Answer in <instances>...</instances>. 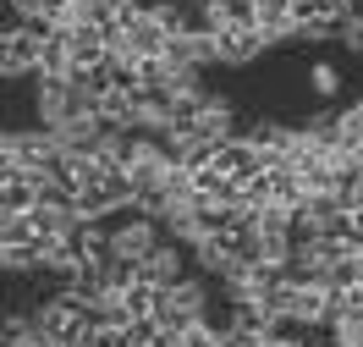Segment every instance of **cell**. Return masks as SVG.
Here are the masks:
<instances>
[{"instance_id": "6da1fadb", "label": "cell", "mask_w": 363, "mask_h": 347, "mask_svg": "<svg viewBox=\"0 0 363 347\" xmlns=\"http://www.w3.org/2000/svg\"><path fill=\"white\" fill-rule=\"evenodd\" d=\"M33 325H39V331H50L55 342H67V347H89V336H94V325H99V314H94L83 298H72L67 287H55L50 298L33 303Z\"/></svg>"}, {"instance_id": "7a4b0ae2", "label": "cell", "mask_w": 363, "mask_h": 347, "mask_svg": "<svg viewBox=\"0 0 363 347\" xmlns=\"http://www.w3.org/2000/svg\"><path fill=\"white\" fill-rule=\"evenodd\" d=\"M209 314H215V287L199 270H187L171 287H160V298H155V325H171V331H182L193 320H209Z\"/></svg>"}, {"instance_id": "3957f363", "label": "cell", "mask_w": 363, "mask_h": 347, "mask_svg": "<svg viewBox=\"0 0 363 347\" xmlns=\"http://www.w3.org/2000/svg\"><path fill=\"white\" fill-rule=\"evenodd\" d=\"M28 105H33V116H39V127H61L67 116H83L94 111V99L72 77H33V94H28Z\"/></svg>"}, {"instance_id": "277c9868", "label": "cell", "mask_w": 363, "mask_h": 347, "mask_svg": "<svg viewBox=\"0 0 363 347\" xmlns=\"http://www.w3.org/2000/svg\"><path fill=\"white\" fill-rule=\"evenodd\" d=\"M50 23H11L0 28V83H17V77H33L39 67V39H45Z\"/></svg>"}, {"instance_id": "5b68a950", "label": "cell", "mask_w": 363, "mask_h": 347, "mask_svg": "<svg viewBox=\"0 0 363 347\" xmlns=\"http://www.w3.org/2000/svg\"><path fill=\"white\" fill-rule=\"evenodd\" d=\"M160 237H165V231H160V221H149V215L127 209V215H116V221H111V254H116V259H133V265H138V259L149 254Z\"/></svg>"}, {"instance_id": "8992f818", "label": "cell", "mask_w": 363, "mask_h": 347, "mask_svg": "<svg viewBox=\"0 0 363 347\" xmlns=\"http://www.w3.org/2000/svg\"><path fill=\"white\" fill-rule=\"evenodd\" d=\"M259 55H270V39L253 23H231L215 33V67H253Z\"/></svg>"}, {"instance_id": "52a82bcc", "label": "cell", "mask_w": 363, "mask_h": 347, "mask_svg": "<svg viewBox=\"0 0 363 347\" xmlns=\"http://www.w3.org/2000/svg\"><path fill=\"white\" fill-rule=\"evenodd\" d=\"M286 320H292L297 331H325V320H330V287H325V281H292Z\"/></svg>"}, {"instance_id": "ba28073f", "label": "cell", "mask_w": 363, "mask_h": 347, "mask_svg": "<svg viewBox=\"0 0 363 347\" xmlns=\"http://www.w3.org/2000/svg\"><path fill=\"white\" fill-rule=\"evenodd\" d=\"M237 127H242V121H237V105H231L226 94L209 89L204 99H199V111H193V127H187V133H199V138L220 143V138H231Z\"/></svg>"}, {"instance_id": "9c48e42d", "label": "cell", "mask_w": 363, "mask_h": 347, "mask_svg": "<svg viewBox=\"0 0 363 347\" xmlns=\"http://www.w3.org/2000/svg\"><path fill=\"white\" fill-rule=\"evenodd\" d=\"M177 276H187V248L171 243V237H160L155 248L138 259V281H149V287H171Z\"/></svg>"}, {"instance_id": "30bf717a", "label": "cell", "mask_w": 363, "mask_h": 347, "mask_svg": "<svg viewBox=\"0 0 363 347\" xmlns=\"http://www.w3.org/2000/svg\"><path fill=\"white\" fill-rule=\"evenodd\" d=\"M116 45H127V50L138 55V61H149V55H165V45H171V33H165V28H160L155 17H149V11L138 6L133 17L121 23V39H116Z\"/></svg>"}, {"instance_id": "8fae6325", "label": "cell", "mask_w": 363, "mask_h": 347, "mask_svg": "<svg viewBox=\"0 0 363 347\" xmlns=\"http://www.w3.org/2000/svg\"><path fill=\"white\" fill-rule=\"evenodd\" d=\"M165 55L171 61H182V67H215V33L209 28H182V33H171V45H165Z\"/></svg>"}, {"instance_id": "7c38bea8", "label": "cell", "mask_w": 363, "mask_h": 347, "mask_svg": "<svg viewBox=\"0 0 363 347\" xmlns=\"http://www.w3.org/2000/svg\"><path fill=\"white\" fill-rule=\"evenodd\" d=\"M67 33V50H72V72H89V67H105V28L94 23H77V28H61Z\"/></svg>"}, {"instance_id": "4fadbf2b", "label": "cell", "mask_w": 363, "mask_h": 347, "mask_svg": "<svg viewBox=\"0 0 363 347\" xmlns=\"http://www.w3.org/2000/svg\"><path fill=\"white\" fill-rule=\"evenodd\" d=\"M341 23H347V11L308 6V11L297 17V39H292V45H336V39H341Z\"/></svg>"}, {"instance_id": "5bb4252c", "label": "cell", "mask_w": 363, "mask_h": 347, "mask_svg": "<svg viewBox=\"0 0 363 347\" xmlns=\"http://www.w3.org/2000/svg\"><path fill=\"white\" fill-rule=\"evenodd\" d=\"M99 133H105V121H99L94 111H83V116H67L61 127H50V138L61 143L67 155H89L94 143H99Z\"/></svg>"}, {"instance_id": "9a60e30c", "label": "cell", "mask_w": 363, "mask_h": 347, "mask_svg": "<svg viewBox=\"0 0 363 347\" xmlns=\"http://www.w3.org/2000/svg\"><path fill=\"white\" fill-rule=\"evenodd\" d=\"M187 265H193L199 276L220 281V276H226V270H231V265H237V254H231V248H226V237H199V243L187 248Z\"/></svg>"}, {"instance_id": "2e32d148", "label": "cell", "mask_w": 363, "mask_h": 347, "mask_svg": "<svg viewBox=\"0 0 363 347\" xmlns=\"http://www.w3.org/2000/svg\"><path fill=\"white\" fill-rule=\"evenodd\" d=\"M33 77H72V50H67V33H61V28H45Z\"/></svg>"}, {"instance_id": "e0dca14e", "label": "cell", "mask_w": 363, "mask_h": 347, "mask_svg": "<svg viewBox=\"0 0 363 347\" xmlns=\"http://www.w3.org/2000/svg\"><path fill=\"white\" fill-rule=\"evenodd\" d=\"M0 270L6 276H39V243H0Z\"/></svg>"}, {"instance_id": "ac0fdd59", "label": "cell", "mask_w": 363, "mask_h": 347, "mask_svg": "<svg viewBox=\"0 0 363 347\" xmlns=\"http://www.w3.org/2000/svg\"><path fill=\"white\" fill-rule=\"evenodd\" d=\"M330 121H336V138L341 143H358L363 138V94H358V99H347L341 111H330Z\"/></svg>"}, {"instance_id": "d6986e66", "label": "cell", "mask_w": 363, "mask_h": 347, "mask_svg": "<svg viewBox=\"0 0 363 347\" xmlns=\"http://www.w3.org/2000/svg\"><path fill=\"white\" fill-rule=\"evenodd\" d=\"M308 89H314L325 105L341 99V67H336V61H314V67H308Z\"/></svg>"}, {"instance_id": "ffe728a7", "label": "cell", "mask_w": 363, "mask_h": 347, "mask_svg": "<svg viewBox=\"0 0 363 347\" xmlns=\"http://www.w3.org/2000/svg\"><path fill=\"white\" fill-rule=\"evenodd\" d=\"M182 347H226V336H220V320L209 314V320L182 325Z\"/></svg>"}, {"instance_id": "44dd1931", "label": "cell", "mask_w": 363, "mask_h": 347, "mask_svg": "<svg viewBox=\"0 0 363 347\" xmlns=\"http://www.w3.org/2000/svg\"><path fill=\"white\" fill-rule=\"evenodd\" d=\"M336 45H347V55H358V61H363V6H352V11H347Z\"/></svg>"}, {"instance_id": "7402d4cb", "label": "cell", "mask_w": 363, "mask_h": 347, "mask_svg": "<svg viewBox=\"0 0 363 347\" xmlns=\"http://www.w3.org/2000/svg\"><path fill=\"white\" fill-rule=\"evenodd\" d=\"M11 347H67V342H55L50 331H39V325H28V331H23V336H17Z\"/></svg>"}, {"instance_id": "603a6c76", "label": "cell", "mask_w": 363, "mask_h": 347, "mask_svg": "<svg viewBox=\"0 0 363 347\" xmlns=\"http://www.w3.org/2000/svg\"><path fill=\"white\" fill-rule=\"evenodd\" d=\"M319 6H330V11H352L358 0H319Z\"/></svg>"}, {"instance_id": "cb8c5ba5", "label": "cell", "mask_w": 363, "mask_h": 347, "mask_svg": "<svg viewBox=\"0 0 363 347\" xmlns=\"http://www.w3.org/2000/svg\"><path fill=\"white\" fill-rule=\"evenodd\" d=\"M187 6H199V0H187Z\"/></svg>"}, {"instance_id": "d4e9b609", "label": "cell", "mask_w": 363, "mask_h": 347, "mask_svg": "<svg viewBox=\"0 0 363 347\" xmlns=\"http://www.w3.org/2000/svg\"><path fill=\"white\" fill-rule=\"evenodd\" d=\"M0 215H6V209H0Z\"/></svg>"}]
</instances>
